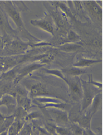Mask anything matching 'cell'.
<instances>
[{
  "label": "cell",
  "mask_w": 103,
  "mask_h": 135,
  "mask_svg": "<svg viewBox=\"0 0 103 135\" xmlns=\"http://www.w3.org/2000/svg\"><path fill=\"white\" fill-rule=\"evenodd\" d=\"M33 98L37 103L43 105L50 103H60L63 102V101L60 99L53 97H38Z\"/></svg>",
  "instance_id": "cell-17"
},
{
  "label": "cell",
  "mask_w": 103,
  "mask_h": 135,
  "mask_svg": "<svg viewBox=\"0 0 103 135\" xmlns=\"http://www.w3.org/2000/svg\"><path fill=\"white\" fill-rule=\"evenodd\" d=\"M31 135H32V134H31Z\"/></svg>",
  "instance_id": "cell-33"
},
{
  "label": "cell",
  "mask_w": 103,
  "mask_h": 135,
  "mask_svg": "<svg viewBox=\"0 0 103 135\" xmlns=\"http://www.w3.org/2000/svg\"><path fill=\"white\" fill-rule=\"evenodd\" d=\"M4 5L6 13H7L8 16L11 17L13 21L15 23L17 28L19 31H21L23 35H24L25 37L27 38L30 41L32 40L33 41H36L37 42L41 41V40L38 39V38H37L35 36H32L26 30L22 19L21 18L20 12H19V9L16 5L15 3L14 2L6 1L4 2Z\"/></svg>",
  "instance_id": "cell-1"
},
{
  "label": "cell",
  "mask_w": 103,
  "mask_h": 135,
  "mask_svg": "<svg viewBox=\"0 0 103 135\" xmlns=\"http://www.w3.org/2000/svg\"><path fill=\"white\" fill-rule=\"evenodd\" d=\"M70 129L72 133L75 135H82L84 131V129L76 122H72Z\"/></svg>",
  "instance_id": "cell-23"
},
{
  "label": "cell",
  "mask_w": 103,
  "mask_h": 135,
  "mask_svg": "<svg viewBox=\"0 0 103 135\" xmlns=\"http://www.w3.org/2000/svg\"><path fill=\"white\" fill-rule=\"evenodd\" d=\"M62 73H65L70 77L79 76L82 74L86 73V69L85 68H79L75 66H72L69 68H66L62 70Z\"/></svg>",
  "instance_id": "cell-16"
},
{
  "label": "cell",
  "mask_w": 103,
  "mask_h": 135,
  "mask_svg": "<svg viewBox=\"0 0 103 135\" xmlns=\"http://www.w3.org/2000/svg\"></svg>",
  "instance_id": "cell-34"
},
{
  "label": "cell",
  "mask_w": 103,
  "mask_h": 135,
  "mask_svg": "<svg viewBox=\"0 0 103 135\" xmlns=\"http://www.w3.org/2000/svg\"><path fill=\"white\" fill-rule=\"evenodd\" d=\"M47 110L52 119L57 123L66 124L69 122L68 114L66 110L53 108H49Z\"/></svg>",
  "instance_id": "cell-7"
},
{
  "label": "cell",
  "mask_w": 103,
  "mask_h": 135,
  "mask_svg": "<svg viewBox=\"0 0 103 135\" xmlns=\"http://www.w3.org/2000/svg\"><path fill=\"white\" fill-rule=\"evenodd\" d=\"M0 135H8L7 130H6V131H3V132H2L0 133Z\"/></svg>",
  "instance_id": "cell-32"
},
{
  "label": "cell",
  "mask_w": 103,
  "mask_h": 135,
  "mask_svg": "<svg viewBox=\"0 0 103 135\" xmlns=\"http://www.w3.org/2000/svg\"><path fill=\"white\" fill-rule=\"evenodd\" d=\"M6 117L4 116L3 114H2L1 113H0V126L3 124V123L4 122V120H5Z\"/></svg>",
  "instance_id": "cell-28"
},
{
  "label": "cell",
  "mask_w": 103,
  "mask_h": 135,
  "mask_svg": "<svg viewBox=\"0 0 103 135\" xmlns=\"http://www.w3.org/2000/svg\"><path fill=\"white\" fill-rule=\"evenodd\" d=\"M82 88V98L81 99V112H84L91 105L95 96L100 93V89L96 88L89 81L80 78Z\"/></svg>",
  "instance_id": "cell-2"
},
{
  "label": "cell",
  "mask_w": 103,
  "mask_h": 135,
  "mask_svg": "<svg viewBox=\"0 0 103 135\" xmlns=\"http://www.w3.org/2000/svg\"><path fill=\"white\" fill-rule=\"evenodd\" d=\"M81 47V45H77L75 43H65L60 47V49L63 51L71 52L76 51Z\"/></svg>",
  "instance_id": "cell-21"
},
{
  "label": "cell",
  "mask_w": 103,
  "mask_h": 135,
  "mask_svg": "<svg viewBox=\"0 0 103 135\" xmlns=\"http://www.w3.org/2000/svg\"><path fill=\"white\" fill-rule=\"evenodd\" d=\"M3 70H4L3 66V65L1 63V62H0V73H1V72H2Z\"/></svg>",
  "instance_id": "cell-31"
},
{
  "label": "cell",
  "mask_w": 103,
  "mask_h": 135,
  "mask_svg": "<svg viewBox=\"0 0 103 135\" xmlns=\"http://www.w3.org/2000/svg\"><path fill=\"white\" fill-rule=\"evenodd\" d=\"M102 100V94L100 93L96 94L93 98L91 104V108L89 109L91 113L94 115L99 109Z\"/></svg>",
  "instance_id": "cell-18"
},
{
  "label": "cell",
  "mask_w": 103,
  "mask_h": 135,
  "mask_svg": "<svg viewBox=\"0 0 103 135\" xmlns=\"http://www.w3.org/2000/svg\"><path fill=\"white\" fill-rule=\"evenodd\" d=\"M55 132L58 135H72V133L70 128H67L62 126H56Z\"/></svg>",
  "instance_id": "cell-24"
},
{
  "label": "cell",
  "mask_w": 103,
  "mask_h": 135,
  "mask_svg": "<svg viewBox=\"0 0 103 135\" xmlns=\"http://www.w3.org/2000/svg\"><path fill=\"white\" fill-rule=\"evenodd\" d=\"M41 117V114L39 113L37 111H34L30 114H27L25 120H31V119H34L35 118L40 117Z\"/></svg>",
  "instance_id": "cell-26"
},
{
  "label": "cell",
  "mask_w": 103,
  "mask_h": 135,
  "mask_svg": "<svg viewBox=\"0 0 103 135\" xmlns=\"http://www.w3.org/2000/svg\"><path fill=\"white\" fill-rule=\"evenodd\" d=\"M43 70L45 71V72L47 74H50L53 76H55L56 77H58L63 80H64L65 81H66V77L65 75H63L62 72L58 69H43Z\"/></svg>",
  "instance_id": "cell-22"
},
{
  "label": "cell",
  "mask_w": 103,
  "mask_h": 135,
  "mask_svg": "<svg viewBox=\"0 0 103 135\" xmlns=\"http://www.w3.org/2000/svg\"><path fill=\"white\" fill-rule=\"evenodd\" d=\"M80 40V37L77 33L72 30H69L65 38V43H75Z\"/></svg>",
  "instance_id": "cell-20"
},
{
  "label": "cell",
  "mask_w": 103,
  "mask_h": 135,
  "mask_svg": "<svg viewBox=\"0 0 103 135\" xmlns=\"http://www.w3.org/2000/svg\"><path fill=\"white\" fill-rule=\"evenodd\" d=\"M14 97L18 107L23 108L26 112L30 109L31 105V100L28 97V96L16 94Z\"/></svg>",
  "instance_id": "cell-13"
},
{
  "label": "cell",
  "mask_w": 103,
  "mask_h": 135,
  "mask_svg": "<svg viewBox=\"0 0 103 135\" xmlns=\"http://www.w3.org/2000/svg\"><path fill=\"white\" fill-rule=\"evenodd\" d=\"M54 57L55 56L53 54H45L37 57L35 60L38 61V63L45 65L52 62L54 59Z\"/></svg>",
  "instance_id": "cell-19"
},
{
  "label": "cell",
  "mask_w": 103,
  "mask_h": 135,
  "mask_svg": "<svg viewBox=\"0 0 103 135\" xmlns=\"http://www.w3.org/2000/svg\"><path fill=\"white\" fill-rule=\"evenodd\" d=\"M24 124V121L14 120L7 129L8 135H18Z\"/></svg>",
  "instance_id": "cell-15"
},
{
  "label": "cell",
  "mask_w": 103,
  "mask_h": 135,
  "mask_svg": "<svg viewBox=\"0 0 103 135\" xmlns=\"http://www.w3.org/2000/svg\"><path fill=\"white\" fill-rule=\"evenodd\" d=\"M85 130L87 132V135H97L94 132H93L90 128L88 129H85Z\"/></svg>",
  "instance_id": "cell-29"
},
{
  "label": "cell",
  "mask_w": 103,
  "mask_h": 135,
  "mask_svg": "<svg viewBox=\"0 0 103 135\" xmlns=\"http://www.w3.org/2000/svg\"><path fill=\"white\" fill-rule=\"evenodd\" d=\"M44 66H45V65L36 62V63H32L30 65H28L23 68L19 69V71L18 70L17 74L15 78L16 83H18L24 76L32 73V71H34L39 68H41Z\"/></svg>",
  "instance_id": "cell-9"
},
{
  "label": "cell",
  "mask_w": 103,
  "mask_h": 135,
  "mask_svg": "<svg viewBox=\"0 0 103 135\" xmlns=\"http://www.w3.org/2000/svg\"><path fill=\"white\" fill-rule=\"evenodd\" d=\"M101 61H102L101 60L91 59L85 58V57H81L79 61H77L75 64H73V66L84 69L86 67H89L95 64H98L99 62H101Z\"/></svg>",
  "instance_id": "cell-14"
},
{
  "label": "cell",
  "mask_w": 103,
  "mask_h": 135,
  "mask_svg": "<svg viewBox=\"0 0 103 135\" xmlns=\"http://www.w3.org/2000/svg\"><path fill=\"white\" fill-rule=\"evenodd\" d=\"M1 105L6 106L9 112H12L14 109H16L17 105L15 97L9 94L3 95L0 99V106Z\"/></svg>",
  "instance_id": "cell-10"
},
{
  "label": "cell",
  "mask_w": 103,
  "mask_h": 135,
  "mask_svg": "<svg viewBox=\"0 0 103 135\" xmlns=\"http://www.w3.org/2000/svg\"><path fill=\"white\" fill-rule=\"evenodd\" d=\"M4 44L3 41H2L1 39H0V50H3V47H4Z\"/></svg>",
  "instance_id": "cell-30"
},
{
  "label": "cell",
  "mask_w": 103,
  "mask_h": 135,
  "mask_svg": "<svg viewBox=\"0 0 103 135\" xmlns=\"http://www.w3.org/2000/svg\"><path fill=\"white\" fill-rule=\"evenodd\" d=\"M66 78L65 82L68 85L71 98L75 102H80L82 98V88L80 79L78 76Z\"/></svg>",
  "instance_id": "cell-3"
},
{
  "label": "cell",
  "mask_w": 103,
  "mask_h": 135,
  "mask_svg": "<svg viewBox=\"0 0 103 135\" xmlns=\"http://www.w3.org/2000/svg\"><path fill=\"white\" fill-rule=\"evenodd\" d=\"M81 3L92 18L97 21H102V9L97 2L94 1H84Z\"/></svg>",
  "instance_id": "cell-6"
},
{
  "label": "cell",
  "mask_w": 103,
  "mask_h": 135,
  "mask_svg": "<svg viewBox=\"0 0 103 135\" xmlns=\"http://www.w3.org/2000/svg\"><path fill=\"white\" fill-rule=\"evenodd\" d=\"M30 46L31 45L28 43L24 42L19 40H14L8 42L4 46L3 50H5L7 54L17 55L25 52Z\"/></svg>",
  "instance_id": "cell-4"
},
{
  "label": "cell",
  "mask_w": 103,
  "mask_h": 135,
  "mask_svg": "<svg viewBox=\"0 0 103 135\" xmlns=\"http://www.w3.org/2000/svg\"><path fill=\"white\" fill-rule=\"evenodd\" d=\"M30 23L32 25L40 28L52 35H54L53 21L51 16L47 14L42 18L31 20Z\"/></svg>",
  "instance_id": "cell-5"
},
{
  "label": "cell",
  "mask_w": 103,
  "mask_h": 135,
  "mask_svg": "<svg viewBox=\"0 0 103 135\" xmlns=\"http://www.w3.org/2000/svg\"><path fill=\"white\" fill-rule=\"evenodd\" d=\"M0 31L3 33H13V30L10 26L6 14L0 8Z\"/></svg>",
  "instance_id": "cell-12"
},
{
  "label": "cell",
  "mask_w": 103,
  "mask_h": 135,
  "mask_svg": "<svg viewBox=\"0 0 103 135\" xmlns=\"http://www.w3.org/2000/svg\"><path fill=\"white\" fill-rule=\"evenodd\" d=\"M81 113L76 123L84 129H90L93 114L89 110L86 111L85 113L82 112Z\"/></svg>",
  "instance_id": "cell-11"
},
{
  "label": "cell",
  "mask_w": 103,
  "mask_h": 135,
  "mask_svg": "<svg viewBox=\"0 0 103 135\" xmlns=\"http://www.w3.org/2000/svg\"><path fill=\"white\" fill-rule=\"evenodd\" d=\"M32 133V127L30 124H25L21 128L18 135H31Z\"/></svg>",
  "instance_id": "cell-25"
},
{
  "label": "cell",
  "mask_w": 103,
  "mask_h": 135,
  "mask_svg": "<svg viewBox=\"0 0 103 135\" xmlns=\"http://www.w3.org/2000/svg\"><path fill=\"white\" fill-rule=\"evenodd\" d=\"M89 82L92 84L93 86H95L96 88L99 89H101L102 88V84L101 83L98 82V81H95L93 80L92 77V75L90 74L89 76V80H88Z\"/></svg>",
  "instance_id": "cell-27"
},
{
  "label": "cell",
  "mask_w": 103,
  "mask_h": 135,
  "mask_svg": "<svg viewBox=\"0 0 103 135\" xmlns=\"http://www.w3.org/2000/svg\"><path fill=\"white\" fill-rule=\"evenodd\" d=\"M28 94L33 98L38 97H51L50 91L47 89V86L40 83L32 85Z\"/></svg>",
  "instance_id": "cell-8"
}]
</instances>
